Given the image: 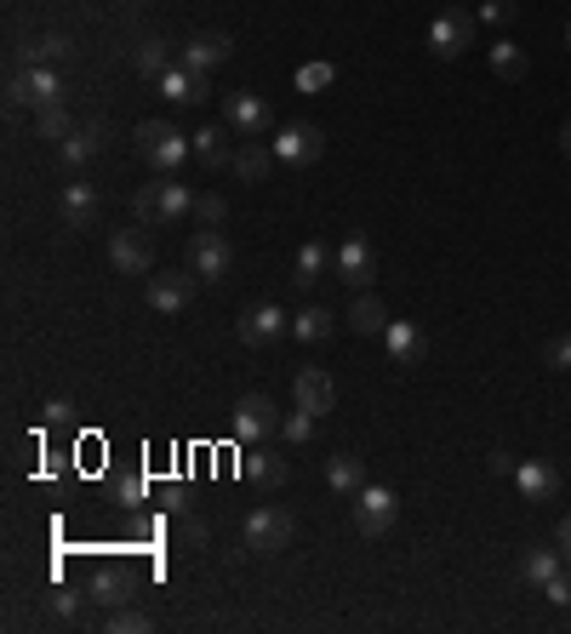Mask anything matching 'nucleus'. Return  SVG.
Returning <instances> with one entry per match:
<instances>
[{"label": "nucleus", "instance_id": "f257e3e1", "mask_svg": "<svg viewBox=\"0 0 571 634\" xmlns=\"http://www.w3.org/2000/svg\"><path fill=\"white\" fill-rule=\"evenodd\" d=\"M189 212H194V194H189V183H178V178L144 183L138 194H131V218H138L144 229H172V223L189 218Z\"/></svg>", "mask_w": 571, "mask_h": 634}, {"label": "nucleus", "instance_id": "f03ea898", "mask_svg": "<svg viewBox=\"0 0 571 634\" xmlns=\"http://www.w3.org/2000/svg\"><path fill=\"white\" fill-rule=\"evenodd\" d=\"M131 149H138V160L144 166H155L160 178H178V166L194 155L189 149V138L172 126V120H144L138 131H131Z\"/></svg>", "mask_w": 571, "mask_h": 634}, {"label": "nucleus", "instance_id": "7ed1b4c3", "mask_svg": "<svg viewBox=\"0 0 571 634\" xmlns=\"http://www.w3.org/2000/svg\"><path fill=\"white\" fill-rule=\"evenodd\" d=\"M281 423H286V418L275 412V400H268V394H241V400H234V441H241V446L275 441Z\"/></svg>", "mask_w": 571, "mask_h": 634}, {"label": "nucleus", "instance_id": "20e7f679", "mask_svg": "<svg viewBox=\"0 0 571 634\" xmlns=\"http://www.w3.org/2000/svg\"><path fill=\"white\" fill-rule=\"evenodd\" d=\"M394 520H400L394 492L366 480V486L355 492V531H360V538H389V531H394Z\"/></svg>", "mask_w": 571, "mask_h": 634}, {"label": "nucleus", "instance_id": "39448f33", "mask_svg": "<svg viewBox=\"0 0 571 634\" xmlns=\"http://www.w3.org/2000/svg\"><path fill=\"white\" fill-rule=\"evenodd\" d=\"M7 104L12 109H46V104H63V81L46 70V63H29L7 81Z\"/></svg>", "mask_w": 571, "mask_h": 634}, {"label": "nucleus", "instance_id": "423d86ee", "mask_svg": "<svg viewBox=\"0 0 571 634\" xmlns=\"http://www.w3.org/2000/svg\"><path fill=\"white\" fill-rule=\"evenodd\" d=\"M297 538V520L286 509H252L246 515V549L252 554H281Z\"/></svg>", "mask_w": 571, "mask_h": 634}, {"label": "nucleus", "instance_id": "0eeeda50", "mask_svg": "<svg viewBox=\"0 0 571 634\" xmlns=\"http://www.w3.org/2000/svg\"><path fill=\"white\" fill-rule=\"evenodd\" d=\"M468 46H475V18H468L463 7H446L429 23V52L434 57H463Z\"/></svg>", "mask_w": 571, "mask_h": 634}, {"label": "nucleus", "instance_id": "6e6552de", "mask_svg": "<svg viewBox=\"0 0 571 634\" xmlns=\"http://www.w3.org/2000/svg\"><path fill=\"white\" fill-rule=\"evenodd\" d=\"M331 270H338V281H349V292H366L378 281V252L366 235H349L338 252H331Z\"/></svg>", "mask_w": 571, "mask_h": 634}, {"label": "nucleus", "instance_id": "1a4fd4ad", "mask_svg": "<svg viewBox=\"0 0 571 634\" xmlns=\"http://www.w3.org/2000/svg\"><path fill=\"white\" fill-rule=\"evenodd\" d=\"M223 120H229L234 138H268V126H275V109H268L257 92H229Z\"/></svg>", "mask_w": 571, "mask_h": 634}, {"label": "nucleus", "instance_id": "9d476101", "mask_svg": "<svg viewBox=\"0 0 571 634\" xmlns=\"http://www.w3.org/2000/svg\"><path fill=\"white\" fill-rule=\"evenodd\" d=\"M229 263H234V252H229V241L218 235V229H194V241H189V270H194L200 281H223Z\"/></svg>", "mask_w": 571, "mask_h": 634}, {"label": "nucleus", "instance_id": "9b49d317", "mask_svg": "<svg viewBox=\"0 0 571 634\" xmlns=\"http://www.w3.org/2000/svg\"><path fill=\"white\" fill-rule=\"evenodd\" d=\"M109 263L120 275H149L155 270V246H149L144 229H115L109 235Z\"/></svg>", "mask_w": 571, "mask_h": 634}, {"label": "nucleus", "instance_id": "f8f14e48", "mask_svg": "<svg viewBox=\"0 0 571 634\" xmlns=\"http://www.w3.org/2000/svg\"><path fill=\"white\" fill-rule=\"evenodd\" d=\"M200 275L194 270H172V275H149V309L155 315H178L189 309V297H194Z\"/></svg>", "mask_w": 571, "mask_h": 634}, {"label": "nucleus", "instance_id": "ddd939ff", "mask_svg": "<svg viewBox=\"0 0 571 634\" xmlns=\"http://www.w3.org/2000/svg\"><path fill=\"white\" fill-rule=\"evenodd\" d=\"M160 97H172V104H207L212 97V70H189V63H172L160 81Z\"/></svg>", "mask_w": 571, "mask_h": 634}, {"label": "nucleus", "instance_id": "4468645a", "mask_svg": "<svg viewBox=\"0 0 571 634\" xmlns=\"http://www.w3.org/2000/svg\"><path fill=\"white\" fill-rule=\"evenodd\" d=\"M286 331H292V315H281L275 304H257V309L241 315V344L246 349H268V344H281Z\"/></svg>", "mask_w": 571, "mask_h": 634}, {"label": "nucleus", "instance_id": "2eb2a0df", "mask_svg": "<svg viewBox=\"0 0 571 634\" xmlns=\"http://www.w3.org/2000/svg\"><path fill=\"white\" fill-rule=\"evenodd\" d=\"M320 149H326V131L320 126H281L275 131V155L286 166H309V160H320Z\"/></svg>", "mask_w": 571, "mask_h": 634}, {"label": "nucleus", "instance_id": "dca6fc26", "mask_svg": "<svg viewBox=\"0 0 571 634\" xmlns=\"http://www.w3.org/2000/svg\"><path fill=\"white\" fill-rule=\"evenodd\" d=\"M515 486H520V497H531V504H554V497H560V469L543 463V457L515 463Z\"/></svg>", "mask_w": 571, "mask_h": 634}, {"label": "nucleus", "instance_id": "f3484780", "mask_svg": "<svg viewBox=\"0 0 571 634\" xmlns=\"http://www.w3.org/2000/svg\"><path fill=\"white\" fill-rule=\"evenodd\" d=\"M292 394H297V406H309L320 418V412H331V400H338V383H331L320 366H304V372L292 378Z\"/></svg>", "mask_w": 571, "mask_h": 634}, {"label": "nucleus", "instance_id": "a211bd4d", "mask_svg": "<svg viewBox=\"0 0 571 634\" xmlns=\"http://www.w3.org/2000/svg\"><path fill=\"white\" fill-rule=\"evenodd\" d=\"M241 475L275 492V486H286V480H292V463H286L281 452H268V446H252V452L241 457Z\"/></svg>", "mask_w": 571, "mask_h": 634}, {"label": "nucleus", "instance_id": "6ab92c4d", "mask_svg": "<svg viewBox=\"0 0 571 634\" xmlns=\"http://www.w3.org/2000/svg\"><path fill=\"white\" fill-rule=\"evenodd\" d=\"M234 52V41L223 35V29H218V35H212V29H200V35L183 46V57L178 63H189V70H218V63Z\"/></svg>", "mask_w": 571, "mask_h": 634}, {"label": "nucleus", "instance_id": "aec40b11", "mask_svg": "<svg viewBox=\"0 0 571 634\" xmlns=\"http://www.w3.org/2000/svg\"><path fill=\"white\" fill-rule=\"evenodd\" d=\"M383 344H389V355H394V366H417L423 355H429V338L412 326V320H389V331H383Z\"/></svg>", "mask_w": 571, "mask_h": 634}, {"label": "nucleus", "instance_id": "412c9836", "mask_svg": "<svg viewBox=\"0 0 571 634\" xmlns=\"http://www.w3.org/2000/svg\"><path fill=\"white\" fill-rule=\"evenodd\" d=\"M326 486L343 492V497H355V492L366 486V457H360V452H331V457H326Z\"/></svg>", "mask_w": 571, "mask_h": 634}, {"label": "nucleus", "instance_id": "4be33fe9", "mask_svg": "<svg viewBox=\"0 0 571 634\" xmlns=\"http://www.w3.org/2000/svg\"><path fill=\"white\" fill-rule=\"evenodd\" d=\"M275 144H263V138H246L241 149H234V178H246V183H263L268 178V166H275Z\"/></svg>", "mask_w": 571, "mask_h": 634}, {"label": "nucleus", "instance_id": "5701e85b", "mask_svg": "<svg viewBox=\"0 0 571 634\" xmlns=\"http://www.w3.org/2000/svg\"><path fill=\"white\" fill-rule=\"evenodd\" d=\"M131 70H138L144 81H160L166 70H172V46H166L160 35H144L138 46H131Z\"/></svg>", "mask_w": 571, "mask_h": 634}, {"label": "nucleus", "instance_id": "b1692460", "mask_svg": "<svg viewBox=\"0 0 571 634\" xmlns=\"http://www.w3.org/2000/svg\"><path fill=\"white\" fill-rule=\"evenodd\" d=\"M349 326L360 331V338H383V331H389V309H383V297L360 292V297H355V309H349Z\"/></svg>", "mask_w": 571, "mask_h": 634}, {"label": "nucleus", "instance_id": "393cba45", "mask_svg": "<svg viewBox=\"0 0 571 634\" xmlns=\"http://www.w3.org/2000/svg\"><path fill=\"white\" fill-rule=\"evenodd\" d=\"M63 223H70V229H92L97 223V189L92 183H70V189H63Z\"/></svg>", "mask_w": 571, "mask_h": 634}, {"label": "nucleus", "instance_id": "a878e982", "mask_svg": "<svg viewBox=\"0 0 571 634\" xmlns=\"http://www.w3.org/2000/svg\"><path fill=\"white\" fill-rule=\"evenodd\" d=\"M331 331H338V315L320 309V304H309L304 315H292V338H297V344H326Z\"/></svg>", "mask_w": 571, "mask_h": 634}, {"label": "nucleus", "instance_id": "bb28decb", "mask_svg": "<svg viewBox=\"0 0 571 634\" xmlns=\"http://www.w3.org/2000/svg\"><path fill=\"white\" fill-rule=\"evenodd\" d=\"M189 149H194V160L207 166V172H218V166H234V155H229V138L218 126H200L194 138H189Z\"/></svg>", "mask_w": 571, "mask_h": 634}, {"label": "nucleus", "instance_id": "cd10ccee", "mask_svg": "<svg viewBox=\"0 0 571 634\" xmlns=\"http://www.w3.org/2000/svg\"><path fill=\"white\" fill-rule=\"evenodd\" d=\"M526 46H515V41H491V75L497 81H509V86H520L526 81Z\"/></svg>", "mask_w": 571, "mask_h": 634}, {"label": "nucleus", "instance_id": "c85d7f7f", "mask_svg": "<svg viewBox=\"0 0 571 634\" xmlns=\"http://www.w3.org/2000/svg\"><path fill=\"white\" fill-rule=\"evenodd\" d=\"M326 263H331V252H326L320 241H304V246H297V263H292V281L309 292V286L326 275Z\"/></svg>", "mask_w": 571, "mask_h": 634}, {"label": "nucleus", "instance_id": "c756f323", "mask_svg": "<svg viewBox=\"0 0 571 634\" xmlns=\"http://www.w3.org/2000/svg\"><path fill=\"white\" fill-rule=\"evenodd\" d=\"M554 572H560V543H554V549H526V554H520V578H526V583L543 589Z\"/></svg>", "mask_w": 571, "mask_h": 634}, {"label": "nucleus", "instance_id": "7c9ffc66", "mask_svg": "<svg viewBox=\"0 0 571 634\" xmlns=\"http://www.w3.org/2000/svg\"><path fill=\"white\" fill-rule=\"evenodd\" d=\"M35 138H75V120H70V109L63 104H46V109H35Z\"/></svg>", "mask_w": 571, "mask_h": 634}, {"label": "nucleus", "instance_id": "2f4dec72", "mask_svg": "<svg viewBox=\"0 0 571 634\" xmlns=\"http://www.w3.org/2000/svg\"><path fill=\"white\" fill-rule=\"evenodd\" d=\"M97 149H104V126H75V138H63V160H70V166H81V160H92Z\"/></svg>", "mask_w": 571, "mask_h": 634}, {"label": "nucleus", "instance_id": "473e14b6", "mask_svg": "<svg viewBox=\"0 0 571 634\" xmlns=\"http://www.w3.org/2000/svg\"><path fill=\"white\" fill-rule=\"evenodd\" d=\"M200 229H223V218H229V200L218 194V189H200L194 194V212H189Z\"/></svg>", "mask_w": 571, "mask_h": 634}, {"label": "nucleus", "instance_id": "72a5a7b5", "mask_svg": "<svg viewBox=\"0 0 571 634\" xmlns=\"http://www.w3.org/2000/svg\"><path fill=\"white\" fill-rule=\"evenodd\" d=\"M92 600H97V606H126L131 583H126L120 572H97V578H92Z\"/></svg>", "mask_w": 571, "mask_h": 634}, {"label": "nucleus", "instance_id": "f704fd0d", "mask_svg": "<svg viewBox=\"0 0 571 634\" xmlns=\"http://www.w3.org/2000/svg\"><path fill=\"white\" fill-rule=\"evenodd\" d=\"M70 35H41V41H29L23 46V63H57V57H70Z\"/></svg>", "mask_w": 571, "mask_h": 634}, {"label": "nucleus", "instance_id": "c9c22d12", "mask_svg": "<svg viewBox=\"0 0 571 634\" xmlns=\"http://www.w3.org/2000/svg\"><path fill=\"white\" fill-rule=\"evenodd\" d=\"M315 429H320V418H315L309 406H297V412L281 423V435H286L292 446H304V441H315Z\"/></svg>", "mask_w": 571, "mask_h": 634}, {"label": "nucleus", "instance_id": "e433bc0d", "mask_svg": "<svg viewBox=\"0 0 571 634\" xmlns=\"http://www.w3.org/2000/svg\"><path fill=\"white\" fill-rule=\"evenodd\" d=\"M149 628V612H138L126 600V606H109V634H144Z\"/></svg>", "mask_w": 571, "mask_h": 634}, {"label": "nucleus", "instance_id": "4c0bfd02", "mask_svg": "<svg viewBox=\"0 0 571 634\" xmlns=\"http://www.w3.org/2000/svg\"><path fill=\"white\" fill-rule=\"evenodd\" d=\"M331 81H338V70H331V63H304V70H297V92H326Z\"/></svg>", "mask_w": 571, "mask_h": 634}, {"label": "nucleus", "instance_id": "58836bf2", "mask_svg": "<svg viewBox=\"0 0 571 634\" xmlns=\"http://www.w3.org/2000/svg\"><path fill=\"white\" fill-rule=\"evenodd\" d=\"M543 366L549 372H571V331H560V338L543 344Z\"/></svg>", "mask_w": 571, "mask_h": 634}, {"label": "nucleus", "instance_id": "ea45409f", "mask_svg": "<svg viewBox=\"0 0 571 634\" xmlns=\"http://www.w3.org/2000/svg\"><path fill=\"white\" fill-rule=\"evenodd\" d=\"M515 18H520L515 0H486V7H480V23H491V29H509Z\"/></svg>", "mask_w": 571, "mask_h": 634}, {"label": "nucleus", "instance_id": "a19ab883", "mask_svg": "<svg viewBox=\"0 0 571 634\" xmlns=\"http://www.w3.org/2000/svg\"><path fill=\"white\" fill-rule=\"evenodd\" d=\"M41 418H46V429H70V423H75V406L57 394V400H46V412H41Z\"/></svg>", "mask_w": 571, "mask_h": 634}, {"label": "nucleus", "instance_id": "79ce46f5", "mask_svg": "<svg viewBox=\"0 0 571 634\" xmlns=\"http://www.w3.org/2000/svg\"><path fill=\"white\" fill-rule=\"evenodd\" d=\"M543 594L554 600V606H571V572H554V578L543 583Z\"/></svg>", "mask_w": 571, "mask_h": 634}, {"label": "nucleus", "instance_id": "37998d69", "mask_svg": "<svg viewBox=\"0 0 571 634\" xmlns=\"http://www.w3.org/2000/svg\"><path fill=\"white\" fill-rule=\"evenodd\" d=\"M52 612H57V617H75V612H81V594H75V589H57V594H52Z\"/></svg>", "mask_w": 571, "mask_h": 634}, {"label": "nucleus", "instance_id": "c03bdc74", "mask_svg": "<svg viewBox=\"0 0 571 634\" xmlns=\"http://www.w3.org/2000/svg\"><path fill=\"white\" fill-rule=\"evenodd\" d=\"M115 492H120V504H144V480H138V475H120Z\"/></svg>", "mask_w": 571, "mask_h": 634}, {"label": "nucleus", "instance_id": "a18cd8bd", "mask_svg": "<svg viewBox=\"0 0 571 634\" xmlns=\"http://www.w3.org/2000/svg\"><path fill=\"white\" fill-rule=\"evenodd\" d=\"M491 475H515V457L509 452H491Z\"/></svg>", "mask_w": 571, "mask_h": 634}, {"label": "nucleus", "instance_id": "49530a36", "mask_svg": "<svg viewBox=\"0 0 571 634\" xmlns=\"http://www.w3.org/2000/svg\"><path fill=\"white\" fill-rule=\"evenodd\" d=\"M554 543H560V554H565V560H571V515H565V520H560V531H554Z\"/></svg>", "mask_w": 571, "mask_h": 634}, {"label": "nucleus", "instance_id": "de8ad7c7", "mask_svg": "<svg viewBox=\"0 0 571 634\" xmlns=\"http://www.w3.org/2000/svg\"><path fill=\"white\" fill-rule=\"evenodd\" d=\"M560 149H565V155H571V126H565V131H560Z\"/></svg>", "mask_w": 571, "mask_h": 634}, {"label": "nucleus", "instance_id": "09e8293b", "mask_svg": "<svg viewBox=\"0 0 571 634\" xmlns=\"http://www.w3.org/2000/svg\"><path fill=\"white\" fill-rule=\"evenodd\" d=\"M565 46H571V23H565Z\"/></svg>", "mask_w": 571, "mask_h": 634}]
</instances>
